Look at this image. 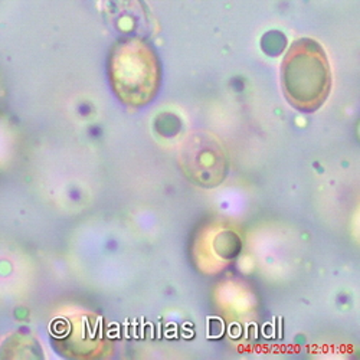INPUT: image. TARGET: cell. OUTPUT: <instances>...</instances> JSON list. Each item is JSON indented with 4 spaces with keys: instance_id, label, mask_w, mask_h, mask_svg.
<instances>
[{
    "instance_id": "1",
    "label": "cell",
    "mask_w": 360,
    "mask_h": 360,
    "mask_svg": "<svg viewBox=\"0 0 360 360\" xmlns=\"http://www.w3.org/2000/svg\"><path fill=\"white\" fill-rule=\"evenodd\" d=\"M111 86L129 105L152 101L160 86V64L156 52L139 38L118 42L110 58Z\"/></svg>"
},
{
    "instance_id": "2",
    "label": "cell",
    "mask_w": 360,
    "mask_h": 360,
    "mask_svg": "<svg viewBox=\"0 0 360 360\" xmlns=\"http://www.w3.org/2000/svg\"><path fill=\"white\" fill-rule=\"evenodd\" d=\"M283 85L288 101L304 111L319 108L328 96L332 74L323 48L311 39L292 44L283 63Z\"/></svg>"
}]
</instances>
